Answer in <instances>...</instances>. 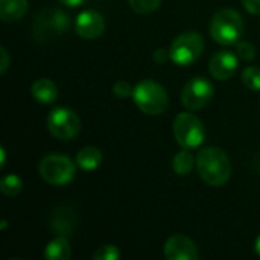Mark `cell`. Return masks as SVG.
Instances as JSON below:
<instances>
[{
  "instance_id": "18",
  "label": "cell",
  "mask_w": 260,
  "mask_h": 260,
  "mask_svg": "<svg viewBox=\"0 0 260 260\" xmlns=\"http://www.w3.org/2000/svg\"><path fill=\"white\" fill-rule=\"evenodd\" d=\"M195 165H197V160H195L193 154L190 152V149H186V148H183L172 160V168H174L175 174L181 175V177L189 175Z\"/></svg>"
},
{
  "instance_id": "27",
  "label": "cell",
  "mask_w": 260,
  "mask_h": 260,
  "mask_svg": "<svg viewBox=\"0 0 260 260\" xmlns=\"http://www.w3.org/2000/svg\"><path fill=\"white\" fill-rule=\"evenodd\" d=\"M168 59H171L169 56V50H165V49H158L154 52V61L158 62V64H165Z\"/></svg>"
},
{
  "instance_id": "28",
  "label": "cell",
  "mask_w": 260,
  "mask_h": 260,
  "mask_svg": "<svg viewBox=\"0 0 260 260\" xmlns=\"http://www.w3.org/2000/svg\"><path fill=\"white\" fill-rule=\"evenodd\" d=\"M61 5L64 6H69V8H76V6H81L85 0H58Z\"/></svg>"
},
{
  "instance_id": "22",
  "label": "cell",
  "mask_w": 260,
  "mask_h": 260,
  "mask_svg": "<svg viewBox=\"0 0 260 260\" xmlns=\"http://www.w3.org/2000/svg\"><path fill=\"white\" fill-rule=\"evenodd\" d=\"M119 257L120 251L116 245H102L93 254V260H117Z\"/></svg>"
},
{
  "instance_id": "23",
  "label": "cell",
  "mask_w": 260,
  "mask_h": 260,
  "mask_svg": "<svg viewBox=\"0 0 260 260\" xmlns=\"http://www.w3.org/2000/svg\"><path fill=\"white\" fill-rule=\"evenodd\" d=\"M236 53L239 55L241 59L244 61H253L256 58V47L248 43V41H239L238 46H236Z\"/></svg>"
},
{
  "instance_id": "30",
  "label": "cell",
  "mask_w": 260,
  "mask_h": 260,
  "mask_svg": "<svg viewBox=\"0 0 260 260\" xmlns=\"http://www.w3.org/2000/svg\"><path fill=\"white\" fill-rule=\"evenodd\" d=\"M254 251L260 256V236L256 239V244H254Z\"/></svg>"
},
{
  "instance_id": "7",
  "label": "cell",
  "mask_w": 260,
  "mask_h": 260,
  "mask_svg": "<svg viewBox=\"0 0 260 260\" xmlns=\"http://www.w3.org/2000/svg\"><path fill=\"white\" fill-rule=\"evenodd\" d=\"M174 136L177 143L186 149H195L204 143L206 129L203 122L192 113H180L174 120Z\"/></svg>"
},
{
  "instance_id": "20",
  "label": "cell",
  "mask_w": 260,
  "mask_h": 260,
  "mask_svg": "<svg viewBox=\"0 0 260 260\" xmlns=\"http://www.w3.org/2000/svg\"><path fill=\"white\" fill-rule=\"evenodd\" d=\"M242 82L251 91H260V69L250 66L242 72Z\"/></svg>"
},
{
  "instance_id": "16",
  "label": "cell",
  "mask_w": 260,
  "mask_h": 260,
  "mask_svg": "<svg viewBox=\"0 0 260 260\" xmlns=\"http://www.w3.org/2000/svg\"><path fill=\"white\" fill-rule=\"evenodd\" d=\"M27 11V0H0V18L5 23L20 20Z\"/></svg>"
},
{
  "instance_id": "6",
  "label": "cell",
  "mask_w": 260,
  "mask_h": 260,
  "mask_svg": "<svg viewBox=\"0 0 260 260\" xmlns=\"http://www.w3.org/2000/svg\"><path fill=\"white\" fill-rule=\"evenodd\" d=\"M75 163L61 154H49L38 165L40 177L52 186H66L75 178Z\"/></svg>"
},
{
  "instance_id": "19",
  "label": "cell",
  "mask_w": 260,
  "mask_h": 260,
  "mask_svg": "<svg viewBox=\"0 0 260 260\" xmlns=\"http://www.w3.org/2000/svg\"><path fill=\"white\" fill-rule=\"evenodd\" d=\"M23 190V181L18 175L9 174L0 181V192L6 197H15Z\"/></svg>"
},
{
  "instance_id": "11",
  "label": "cell",
  "mask_w": 260,
  "mask_h": 260,
  "mask_svg": "<svg viewBox=\"0 0 260 260\" xmlns=\"http://www.w3.org/2000/svg\"><path fill=\"white\" fill-rule=\"evenodd\" d=\"M165 257L168 260H197L198 248L190 238L174 235L165 244Z\"/></svg>"
},
{
  "instance_id": "26",
  "label": "cell",
  "mask_w": 260,
  "mask_h": 260,
  "mask_svg": "<svg viewBox=\"0 0 260 260\" xmlns=\"http://www.w3.org/2000/svg\"><path fill=\"white\" fill-rule=\"evenodd\" d=\"M9 53L5 47H0V73H6L8 67H9Z\"/></svg>"
},
{
  "instance_id": "15",
  "label": "cell",
  "mask_w": 260,
  "mask_h": 260,
  "mask_svg": "<svg viewBox=\"0 0 260 260\" xmlns=\"http://www.w3.org/2000/svg\"><path fill=\"white\" fill-rule=\"evenodd\" d=\"M72 257V247L66 236L59 235L46 245L44 259L47 260H69Z\"/></svg>"
},
{
  "instance_id": "2",
  "label": "cell",
  "mask_w": 260,
  "mask_h": 260,
  "mask_svg": "<svg viewBox=\"0 0 260 260\" xmlns=\"http://www.w3.org/2000/svg\"><path fill=\"white\" fill-rule=\"evenodd\" d=\"M70 27L69 15L55 6L43 8L34 18L32 37L37 43H47L64 35Z\"/></svg>"
},
{
  "instance_id": "31",
  "label": "cell",
  "mask_w": 260,
  "mask_h": 260,
  "mask_svg": "<svg viewBox=\"0 0 260 260\" xmlns=\"http://www.w3.org/2000/svg\"><path fill=\"white\" fill-rule=\"evenodd\" d=\"M0 229L3 230V229H6V221H2V225H0Z\"/></svg>"
},
{
  "instance_id": "24",
  "label": "cell",
  "mask_w": 260,
  "mask_h": 260,
  "mask_svg": "<svg viewBox=\"0 0 260 260\" xmlns=\"http://www.w3.org/2000/svg\"><path fill=\"white\" fill-rule=\"evenodd\" d=\"M113 91H114V94H116L117 98L125 99V98L133 96L134 87H133L129 82H126V81H117V82L114 84V87H113Z\"/></svg>"
},
{
  "instance_id": "9",
  "label": "cell",
  "mask_w": 260,
  "mask_h": 260,
  "mask_svg": "<svg viewBox=\"0 0 260 260\" xmlns=\"http://www.w3.org/2000/svg\"><path fill=\"white\" fill-rule=\"evenodd\" d=\"M213 98V85L204 76H195L181 90V104L190 111L203 110Z\"/></svg>"
},
{
  "instance_id": "3",
  "label": "cell",
  "mask_w": 260,
  "mask_h": 260,
  "mask_svg": "<svg viewBox=\"0 0 260 260\" xmlns=\"http://www.w3.org/2000/svg\"><path fill=\"white\" fill-rule=\"evenodd\" d=\"M244 20L235 9H219L210 21L212 38L222 46H232L242 40Z\"/></svg>"
},
{
  "instance_id": "25",
  "label": "cell",
  "mask_w": 260,
  "mask_h": 260,
  "mask_svg": "<svg viewBox=\"0 0 260 260\" xmlns=\"http://www.w3.org/2000/svg\"><path fill=\"white\" fill-rule=\"evenodd\" d=\"M244 8L254 15H260V0H242Z\"/></svg>"
},
{
  "instance_id": "14",
  "label": "cell",
  "mask_w": 260,
  "mask_h": 260,
  "mask_svg": "<svg viewBox=\"0 0 260 260\" xmlns=\"http://www.w3.org/2000/svg\"><path fill=\"white\" fill-rule=\"evenodd\" d=\"M75 225H76V215L69 207H59L52 215L50 227L56 235L67 236L75 230Z\"/></svg>"
},
{
  "instance_id": "17",
  "label": "cell",
  "mask_w": 260,
  "mask_h": 260,
  "mask_svg": "<svg viewBox=\"0 0 260 260\" xmlns=\"http://www.w3.org/2000/svg\"><path fill=\"white\" fill-rule=\"evenodd\" d=\"M102 161V154L94 146H85L76 154V165L82 171H94Z\"/></svg>"
},
{
  "instance_id": "21",
  "label": "cell",
  "mask_w": 260,
  "mask_h": 260,
  "mask_svg": "<svg viewBox=\"0 0 260 260\" xmlns=\"http://www.w3.org/2000/svg\"><path fill=\"white\" fill-rule=\"evenodd\" d=\"M161 0H128L129 8L137 14H151L160 6Z\"/></svg>"
},
{
  "instance_id": "8",
  "label": "cell",
  "mask_w": 260,
  "mask_h": 260,
  "mask_svg": "<svg viewBox=\"0 0 260 260\" xmlns=\"http://www.w3.org/2000/svg\"><path fill=\"white\" fill-rule=\"evenodd\" d=\"M46 125L49 133L58 140H72L81 131V119L67 107H58L52 110L47 116Z\"/></svg>"
},
{
  "instance_id": "5",
  "label": "cell",
  "mask_w": 260,
  "mask_h": 260,
  "mask_svg": "<svg viewBox=\"0 0 260 260\" xmlns=\"http://www.w3.org/2000/svg\"><path fill=\"white\" fill-rule=\"evenodd\" d=\"M203 52L204 38L198 32H184L178 35L169 47L171 61L180 67H187L193 64L195 61H198Z\"/></svg>"
},
{
  "instance_id": "10",
  "label": "cell",
  "mask_w": 260,
  "mask_h": 260,
  "mask_svg": "<svg viewBox=\"0 0 260 260\" xmlns=\"http://www.w3.org/2000/svg\"><path fill=\"white\" fill-rule=\"evenodd\" d=\"M105 29V20L101 12L87 9L81 12L75 20V30L81 38L94 40L102 35Z\"/></svg>"
},
{
  "instance_id": "1",
  "label": "cell",
  "mask_w": 260,
  "mask_h": 260,
  "mask_svg": "<svg viewBox=\"0 0 260 260\" xmlns=\"http://www.w3.org/2000/svg\"><path fill=\"white\" fill-rule=\"evenodd\" d=\"M197 171L204 183L221 187L232 177V161L222 149L207 146L197 155Z\"/></svg>"
},
{
  "instance_id": "13",
  "label": "cell",
  "mask_w": 260,
  "mask_h": 260,
  "mask_svg": "<svg viewBox=\"0 0 260 260\" xmlns=\"http://www.w3.org/2000/svg\"><path fill=\"white\" fill-rule=\"evenodd\" d=\"M30 93H32V98L41 105H52L58 99V87L49 78L37 79L30 87Z\"/></svg>"
},
{
  "instance_id": "29",
  "label": "cell",
  "mask_w": 260,
  "mask_h": 260,
  "mask_svg": "<svg viewBox=\"0 0 260 260\" xmlns=\"http://www.w3.org/2000/svg\"><path fill=\"white\" fill-rule=\"evenodd\" d=\"M0 168H3L5 166V161H6V154H5V149L3 148H0Z\"/></svg>"
},
{
  "instance_id": "12",
  "label": "cell",
  "mask_w": 260,
  "mask_h": 260,
  "mask_svg": "<svg viewBox=\"0 0 260 260\" xmlns=\"http://www.w3.org/2000/svg\"><path fill=\"white\" fill-rule=\"evenodd\" d=\"M238 64L239 62H238V58L235 53H232L229 50H221L212 56V59L209 62V70L215 79L227 81L236 73Z\"/></svg>"
},
{
  "instance_id": "4",
  "label": "cell",
  "mask_w": 260,
  "mask_h": 260,
  "mask_svg": "<svg viewBox=\"0 0 260 260\" xmlns=\"http://www.w3.org/2000/svg\"><path fill=\"white\" fill-rule=\"evenodd\" d=\"M133 99L137 108L148 116H160L169 105V98L165 87L152 79L140 81L134 87Z\"/></svg>"
}]
</instances>
